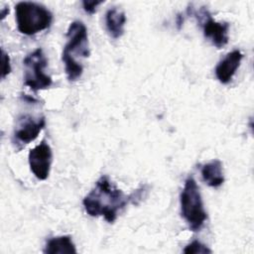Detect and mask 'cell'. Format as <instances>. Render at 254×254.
<instances>
[{
    "label": "cell",
    "instance_id": "obj_1",
    "mask_svg": "<svg viewBox=\"0 0 254 254\" xmlns=\"http://www.w3.org/2000/svg\"><path fill=\"white\" fill-rule=\"evenodd\" d=\"M129 201V195H125L107 176H101L82 199V204L88 215L103 216L107 222L112 223Z\"/></svg>",
    "mask_w": 254,
    "mask_h": 254
},
{
    "label": "cell",
    "instance_id": "obj_2",
    "mask_svg": "<svg viewBox=\"0 0 254 254\" xmlns=\"http://www.w3.org/2000/svg\"><path fill=\"white\" fill-rule=\"evenodd\" d=\"M67 42L63 50L62 61L69 81H76L83 73L82 59L89 57L88 34L81 21L70 23L66 32Z\"/></svg>",
    "mask_w": 254,
    "mask_h": 254
},
{
    "label": "cell",
    "instance_id": "obj_3",
    "mask_svg": "<svg viewBox=\"0 0 254 254\" xmlns=\"http://www.w3.org/2000/svg\"><path fill=\"white\" fill-rule=\"evenodd\" d=\"M181 214L189 225V228L193 231H199L205 220L207 213L204 209L202 197L199 188L192 176L186 179L184 188L180 195Z\"/></svg>",
    "mask_w": 254,
    "mask_h": 254
},
{
    "label": "cell",
    "instance_id": "obj_4",
    "mask_svg": "<svg viewBox=\"0 0 254 254\" xmlns=\"http://www.w3.org/2000/svg\"><path fill=\"white\" fill-rule=\"evenodd\" d=\"M17 29L20 33L33 36L48 28L53 22L52 12L44 5L22 1L15 6Z\"/></svg>",
    "mask_w": 254,
    "mask_h": 254
},
{
    "label": "cell",
    "instance_id": "obj_5",
    "mask_svg": "<svg viewBox=\"0 0 254 254\" xmlns=\"http://www.w3.org/2000/svg\"><path fill=\"white\" fill-rule=\"evenodd\" d=\"M24 64V83L32 90L38 91L49 88L53 79L45 72L48 65V60L43 50L38 48L30 53L23 60Z\"/></svg>",
    "mask_w": 254,
    "mask_h": 254
},
{
    "label": "cell",
    "instance_id": "obj_6",
    "mask_svg": "<svg viewBox=\"0 0 254 254\" xmlns=\"http://www.w3.org/2000/svg\"><path fill=\"white\" fill-rule=\"evenodd\" d=\"M187 14L194 15L197 18L200 26L202 27L204 37L208 39L213 46L220 49L227 45L229 40V24L227 22L214 21L205 7H201L198 12H194L192 7H189L187 9Z\"/></svg>",
    "mask_w": 254,
    "mask_h": 254
},
{
    "label": "cell",
    "instance_id": "obj_7",
    "mask_svg": "<svg viewBox=\"0 0 254 254\" xmlns=\"http://www.w3.org/2000/svg\"><path fill=\"white\" fill-rule=\"evenodd\" d=\"M46 126L44 116L35 118L29 114H23L16 120V125L13 132V142L15 144L26 145L34 141L40 132Z\"/></svg>",
    "mask_w": 254,
    "mask_h": 254
},
{
    "label": "cell",
    "instance_id": "obj_8",
    "mask_svg": "<svg viewBox=\"0 0 254 254\" xmlns=\"http://www.w3.org/2000/svg\"><path fill=\"white\" fill-rule=\"evenodd\" d=\"M28 162L30 170L38 180H47L53 163V151L51 146L43 140L40 144L30 150Z\"/></svg>",
    "mask_w": 254,
    "mask_h": 254
},
{
    "label": "cell",
    "instance_id": "obj_9",
    "mask_svg": "<svg viewBox=\"0 0 254 254\" xmlns=\"http://www.w3.org/2000/svg\"><path fill=\"white\" fill-rule=\"evenodd\" d=\"M243 59V54L239 50H234L228 53L215 66V76L219 82L227 84L232 79L240 63Z\"/></svg>",
    "mask_w": 254,
    "mask_h": 254
},
{
    "label": "cell",
    "instance_id": "obj_10",
    "mask_svg": "<svg viewBox=\"0 0 254 254\" xmlns=\"http://www.w3.org/2000/svg\"><path fill=\"white\" fill-rule=\"evenodd\" d=\"M125 23L126 16L122 10L116 7H112L107 10L105 14V26L110 37L118 39L123 36Z\"/></svg>",
    "mask_w": 254,
    "mask_h": 254
},
{
    "label": "cell",
    "instance_id": "obj_11",
    "mask_svg": "<svg viewBox=\"0 0 254 254\" xmlns=\"http://www.w3.org/2000/svg\"><path fill=\"white\" fill-rule=\"evenodd\" d=\"M200 174L203 182L211 188H218L224 183L222 163L217 159L202 165Z\"/></svg>",
    "mask_w": 254,
    "mask_h": 254
},
{
    "label": "cell",
    "instance_id": "obj_12",
    "mask_svg": "<svg viewBox=\"0 0 254 254\" xmlns=\"http://www.w3.org/2000/svg\"><path fill=\"white\" fill-rule=\"evenodd\" d=\"M44 253L46 254H76L75 245L68 235L57 236L49 239L46 243Z\"/></svg>",
    "mask_w": 254,
    "mask_h": 254
},
{
    "label": "cell",
    "instance_id": "obj_13",
    "mask_svg": "<svg viewBox=\"0 0 254 254\" xmlns=\"http://www.w3.org/2000/svg\"><path fill=\"white\" fill-rule=\"evenodd\" d=\"M184 253L187 254H206V253H211V250L201 243L198 240H193L190 243H189L185 249L183 250Z\"/></svg>",
    "mask_w": 254,
    "mask_h": 254
},
{
    "label": "cell",
    "instance_id": "obj_14",
    "mask_svg": "<svg viewBox=\"0 0 254 254\" xmlns=\"http://www.w3.org/2000/svg\"><path fill=\"white\" fill-rule=\"evenodd\" d=\"M1 63H2V78H4L11 72V64H10V58L3 49L1 50Z\"/></svg>",
    "mask_w": 254,
    "mask_h": 254
},
{
    "label": "cell",
    "instance_id": "obj_15",
    "mask_svg": "<svg viewBox=\"0 0 254 254\" xmlns=\"http://www.w3.org/2000/svg\"><path fill=\"white\" fill-rule=\"evenodd\" d=\"M103 1H82V7L83 10L88 14H93L96 11V8L102 4Z\"/></svg>",
    "mask_w": 254,
    "mask_h": 254
},
{
    "label": "cell",
    "instance_id": "obj_16",
    "mask_svg": "<svg viewBox=\"0 0 254 254\" xmlns=\"http://www.w3.org/2000/svg\"><path fill=\"white\" fill-rule=\"evenodd\" d=\"M176 24H177L178 29L180 30L184 24V17L182 16V14H178V16L176 18Z\"/></svg>",
    "mask_w": 254,
    "mask_h": 254
},
{
    "label": "cell",
    "instance_id": "obj_17",
    "mask_svg": "<svg viewBox=\"0 0 254 254\" xmlns=\"http://www.w3.org/2000/svg\"><path fill=\"white\" fill-rule=\"evenodd\" d=\"M8 13H9V9H8V8L3 9V10L1 11V20H3V19L5 18V15L8 14Z\"/></svg>",
    "mask_w": 254,
    "mask_h": 254
}]
</instances>
